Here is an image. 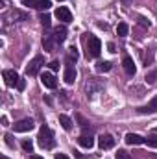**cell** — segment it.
<instances>
[{
  "label": "cell",
  "instance_id": "52a82bcc",
  "mask_svg": "<svg viewBox=\"0 0 157 159\" xmlns=\"http://www.w3.org/2000/svg\"><path fill=\"white\" fill-rule=\"evenodd\" d=\"M22 4H24V6H30V7H35V9H39V11H46V9H50V6H52L50 0H22Z\"/></svg>",
  "mask_w": 157,
  "mask_h": 159
},
{
  "label": "cell",
  "instance_id": "5bb4252c",
  "mask_svg": "<svg viewBox=\"0 0 157 159\" xmlns=\"http://www.w3.org/2000/svg\"><path fill=\"white\" fill-rule=\"evenodd\" d=\"M139 113H142V115H148V113H157V96H155V98H152L146 106L139 107Z\"/></svg>",
  "mask_w": 157,
  "mask_h": 159
},
{
  "label": "cell",
  "instance_id": "484cf974",
  "mask_svg": "<svg viewBox=\"0 0 157 159\" xmlns=\"http://www.w3.org/2000/svg\"><path fill=\"white\" fill-rule=\"evenodd\" d=\"M117 159H131V157H129V154H128L126 150H118L117 152Z\"/></svg>",
  "mask_w": 157,
  "mask_h": 159
},
{
  "label": "cell",
  "instance_id": "603a6c76",
  "mask_svg": "<svg viewBox=\"0 0 157 159\" xmlns=\"http://www.w3.org/2000/svg\"><path fill=\"white\" fill-rule=\"evenodd\" d=\"M144 144H148V146H152V148H157V137L155 135L146 137V139H144Z\"/></svg>",
  "mask_w": 157,
  "mask_h": 159
},
{
  "label": "cell",
  "instance_id": "7a4b0ae2",
  "mask_svg": "<svg viewBox=\"0 0 157 159\" xmlns=\"http://www.w3.org/2000/svg\"><path fill=\"white\" fill-rule=\"evenodd\" d=\"M85 56H87V59H92V57H98L100 56V52H102V43L100 39L96 37V35H91L89 34V37L85 39Z\"/></svg>",
  "mask_w": 157,
  "mask_h": 159
},
{
  "label": "cell",
  "instance_id": "1f68e13d",
  "mask_svg": "<svg viewBox=\"0 0 157 159\" xmlns=\"http://www.w3.org/2000/svg\"><path fill=\"white\" fill-rule=\"evenodd\" d=\"M17 87H19V89H20V91H22V89H24V87H26V83H24V80H20V81H19V85H17Z\"/></svg>",
  "mask_w": 157,
  "mask_h": 159
},
{
  "label": "cell",
  "instance_id": "ba28073f",
  "mask_svg": "<svg viewBox=\"0 0 157 159\" xmlns=\"http://www.w3.org/2000/svg\"><path fill=\"white\" fill-rule=\"evenodd\" d=\"M56 19L67 24V22H70V20H72V13H70V9H69V7L59 6V7L56 9Z\"/></svg>",
  "mask_w": 157,
  "mask_h": 159
},
{
  "label": "cell",
  "instance_id": "83f0119b",
  "mask_svg": "<svg viewBox=\"0 0 157 159\" xmlns=\"http://www.w3.org/2000/svg\"><path fill=\"white\" fill-rule=\"evenodd\" d=\"M139 24H141V26H144V28H150V24H152V22H150V20H146L144 17H139Z\"/></svg>",
  "mask_w": 157,
  "mask_h": 159
},
{
  "label": "cell",
  "instance_id": "f1b7e54d",
  "mask_svg": "<svg viewBox=\"0 0 157 159\" xmlns=\"http://www.w3.org/2000/svg\"><path fill=\"white\" fill-rule=\"evenodd\" d=\"M48 67H50V70H57V69H59V63H57V61H50Z\"/></svg>",
  "mask_w": 157,
  "mask_h": 159
},
{
  "label": "cell",
  "instance_id": "7402d4cb",
  "mask_svg": "<svg viewBox=\"0 0 157 159\" xmlns=\"http://www.w3.org/2000/svg\"><path fill=\"white\" fill-rule=\"evenodd\" d=\"M41 24H43L44 28H50V24H52V19H50V15L43 13V15H41Z\"/></svg>",
  "mask_w": 157,
  "mask_h": 159
},
{
  "label": "cell",
  "instance_id": "2e32d148",
  "mask_svg": "<svg viewBox=\"0 0 157 159\" xmlns=\"http://www.w3.org/2000/svg\"><path fill=\"white\" fill-rule=\"evenodd\" d=\"M78 143H79V146H83V148H92L94 146V139L91 135H85V133L78 139Z\"/></svg>",
  "mask_w": 157,
  "mask_h": 159
},
{
  "label": "cell",
  "instance_id": "d6986e66",
  "mask_svg": "<svg viewBox=\"0 0 157 159\" xmlns=\"http://www.w3.org/2000/svg\"><path fill=\"white\" fill-rule=\"evenodd\" d=\"M59 124H61V126H63V129H67V131H69V129H72V120L69 119L67 115H59Z\"/></svg>",
  "mask_w": 157,
  "mask_h": 159
},
{
  "label": "cell",
  "instance_id": "7c38bea8",
  "mask_svg": "<svg viewBox=\"0 0 157 159\" xmlns=\"http://www.w3.org/2000/svg\"><path fill=\"white\" fill-rule=\"evenodd\" d=\"M41 81H43V85L46 89H56L57 87V81L54 78V74H50V72H43L41 74Z\"/></svg>",
  "mask_w": 157,
  "mask_h": 159
},
{
  "label": "cell",
  "instance_id": "8992f818",
  "mask_svg": "<svg viewBox=\"0 0 157 159\" xmlns=\"http://www.w3.org/2000/svg\"><path fill=\"white\" fill-rule=\"evenodd\" d=\"M13 129H15L17 133H26V131H32V129H34V120H32V119L19 120V122H15V124H13Z\"/></svg>",
  "mask_w": 157,
  "mask_h": 159
},
{
  "label": "cell",
  "instance_id": "ffe728a7",
  "mask_svg": "<svg viewBox=\"0 0 157 159\" xmlns=\"http://www.w3.org/2000/svg\"><path fill=\"white\" fill-rule=\"evenodd\" d=\"M128 32H129V26L126 24V22H120L117 26V34H118V37H126L128 35Z\"/></svg>",
  "mask_w": 157,
  "mask_h": 159
},
{
  "label": "cell",
  "instance_id": "8fae6325",
  "mask_svg": "<svg viewBox=\"0 0 157 159\" xmlns=\"http://www.w3.org/2000/svg\"><path fill=\"white\" fill-rule=\"evenodd\" d=\"M122 67H124V70H126L128 76H135L137 67H135V63H133V59H131L129 56H124V59H122Z\"/></svg>",
  "mask_w": 157,
  "mask_h": 159
},
{
  "label": "cell",
  "instance_id": "4dcf8cb0",
  "mask_svg": "<svg viewBox=\"0 0 157 159\" xmlns=\"http://www.w3.org/2000/svg\"><path fill=\"white\" fill-rule=\"evenodd\" d=\"M144 61H146V65H150V63H152V52H148V54L144 56Z\"/></svg>",
  "mask_w": 157,
  "mask_h": 159
},
{
  "label": "cell",
  "instance_id": "8d00e7d4",
  "mask_svg": "<svg viewBox=\"0 0 157 159\" xmlns=\"http://www.w3.org/2000/svg\"><path fill=\"white\" fill-rule=\"evenodd\" d=\"M155 133H157V128H155Z\"/></svg>",
  "mask_w": 157,
  "mask_h": 159
},
{
  "label": "cell",
  "instance_id": "d4e9b609",
  "mask_svg": "<svg viewBox=\"0 0 157 159\" xmlns=\"http://www.w3.org/2000/svg\"><path fill=\"white\" fill-rule=\"evenodd\" d=\"M22 148H24L26 152H32V150H34V143H32V141H22Z\"/></svg>",
  "mask_w": 157,
  "mask_h": 159
},
{
  "label": "cell",
  "instance_id": "5b68a950",
  "mask_svg": "<svg viewBox=\"0 0 157 159\" xmlns=\"http://www.w3.org/2000/svg\"><path fill=\"white\" fill-rule=\"evenodd\" d=\"M43 65H44V59H43V56H35V57L30 61V65L26 67V74H28V76H37Z\"/></svg>",
  "mask_w": 157,
  "mask_h": 159
},
{
  "label": "cell",
  "instance_id": "e575fe53",
  "mask_svg": "<svg viewBox=\"0 0 157 159\" xmlns=\"http://www.w3.org/2000/svg\"><path fill=\"white\" fill-rule=\"evenodd\" d=\"M0 159H9V157H7V156H2V157H0Z\"/></svg>",
  "mask_w": 157,
  "mask_h": 159
},
{
  "label": "cell",
  "instance_id": "9a60e30c",
  "mask_svg": "<svg viewBox=\"0 0 157 159\" xmlns=\"http://www.w3.org/2000/svg\"><path fill=\"white\" fill-rule=\"evenodd\" d=\"M65 81L70 85V83H74V80H76V69L72 67V65H67V69H65Z\"/></svg>",
  "mask_w": 157,
  "mask_h": 159
},
{
  "label": "cell",
  "instance_id": "277c9868",
  "mask_svg": "<svg viewBox=\"0 0 157 159\" xmlns=\"http://www.w3.org/2000/svg\"><path fill=\"white\" fill-rule=\"evenodd\" d=\"M26 19H28V13L20 11V9H11V11H7V13L2 17L4 26H6L7 22H17V20H26Z\"/></svg>",
  "mask_w": 157,
  "mask_h": 159
},
{
  "label": "cell",
  "instance_id": "4316f807",
  "mask_svg": "<svg viewBox=\"0 0 157 159\" xmlns=\"http://www.w3.org/2000/svg\"><path fill=\"white\" fill-rule=\"evenodd\" d=\"M76 119L79 120V126H81V128H89V120H85L81 115H76Z\"/></svg>",
  "mask_w": 157,
  "mask_h": 159
},
{
  "label": "cell",
  "instance_id": "ac0fdd59",
  "mask_svg": "<svg viewBox=\"0 0 157 159\" xmlns=\"http://www.w3.org/2000/svg\"><path fill=\"white\" fill-rule=\"evenodd\" d=\"M126 143L128 144H142L144 143V137H141L137 133H128L126 135Z\"/></svg>",
  "mask_w": 157,
  "mask_h": 159
},
{
  "label": "cell",
  "instance_id": "d6a6232c",
  "mask_svg": "<svg viewBox=\"0 0 157 159\" xmlns=\"http://www.w3.org/2000/svg\"><path fill=\"white\" fill-rule=\"evenodd\" d=\"M56 159H69L65 154H56Z\"/></svg>",
  "mask_w": 157,
  "mask_h": 159
},
{
  "label": "cell",
  "instance_id": "d590c367",
  "mask_svg": "<svg viewBox=\"0 0 157 159\" xmlns=\"http://www.w3.org/2000/svg\"><path fill=\"white\" fill-rule=\"evenodd\" d=\"M124 4H129V0H124Z\"/></svg>",
  "mask_w": 157,
  "mask_h": 159
},
{
  "label": "cell",
  "instance_id": "4fadbf2b",
  "mask_svg": "<svg viewBox=\"0 0 157 159\" xmlns=\"http://www.w3.org/2000/svg\"><path fill=\"white\" fill-rule=\"evenodd\" d=\"M56 44H57V41L54 37V34H46V35L43 37V48H44L46 52H52V50L56 48Z\"/></svg>",
  "mask_w": 157,
  "mask_h": 159
},
{
  "label": "cell",
  "instance_id": "6da1fadb",
  "mask_svg": "<svg viewBox=\"0 0 157 159\" xmlns=\"http://www.w3.org/2000/svg\"><path fill=\"white\" fill-rule=\"evenodd\" d=\"M39 146L41 148H44V150H50V148H54L56 146V139H54V131L50 129V126H46V124H43V128L39 129Z\"/></svg>",
  "mask_w": 157,
  "mask_h": 159
},
{
  "label": "cell",
  "instance_id": "3957f363",
  "mask_svg": "<svg viewBox=\"0 0 157 159\" xmlns=\"http://www.w3.org/2000/svg\"><path fill=\"white\" fill-rule=\"evenodd\" d=\"M100 91H104V81H100L98 78H89L85 81V93H87V96H94Z\"/></svg>",
  "mask_w": 157,
  "mask_h": 159
},
{
  "label": "cell",
  "instance_id": "f546056e",
  "mask_svg": "<svg viewBox=\"0 0 157 159\" xmlns=\"http://www.w3.org/2000/svg\"><path fill=\"white\" fill-rule=\"evenodd\" d=\"M4 139H6V144H7L9 148H13V146H15V144H13V141H11V135H9V133H7V135H6Z\"/></svg>",
  "mask_w": 157,
  "mask_h": 159
},
{
  "label": "cell",
  "instance_id": "74e56055",
  "mask_svg": "<svg viewBox=\"0 0 157 159\" xmlns=\"http://www.w3.org/2000/svg\"><path fill=\"white\" fill-rule=\"evenodd\" d=\"M59 2H63V0H59Z\"/></svg>",
  "mask_w": 157,
  "mask_h": 159
},
{
  "label": "cell",
  "instance_id": "30bf717a",
  "mask_svg": "<svg viewBox=\"0 0 157 159\" xmlns=\"http://www.w3.org/2000/svg\"><path fill=\"white\" fill-rule=\"evenodd\" d=\"M2 76H4V80H6V85H9V87H15V85H19V81H20L19 74H17L15 70H9V69L4 70Z\"/></svg>",
  "mask_w": 157,
  "mask_h": 159
},
{
  "label": "cell",
  "instance_id": "9c48e42d",
  "mask_svg": "<svg viewBox=\"0 0 157 159\" xmlns=\"http://www.w3.org/2000/svg\"><path fill=\"white\" fill-rule=\"evenodd\" d=\"M98 146H100L102 150H111V148L115 146V139H113V135H109V133L100 135V137H98Z\"/></svg>",
  "mask_w": 157,
  "mask_h": 159
},
{
  "label": "cell",
  "instance_id": "e0dca14e",
  "mask_svg": "<svg viewBox=\"0 0 157 159\" xmlns=\"http://www.w3.org/2000/svg\"><path fill=\"white\" fill-rule=\"evenodd\" d=\"M54 37L57 43H63V41L67 39V28L65 26H57L56 30H54Z\"/></svg>",
  "mask_w": 157,
  "mask_h": 159
},
{
  "label": "cell",
  "instance_id": "cb8c5ba5",
  "mask_svg": "<svg viewBox=\"0 0 157 159\" xmlns=\"http://www.w3.org/2000/svg\"><path fill=\"white\" fill-rule=\"evenodd\" d=\"M146 81H148V83H155V81H157V69L146 74Z\"/></svg>",
  "mask_w": 157,
  "mask_h": 159
},
{
  "label": "cell",
  "instance_id": "836d02e7",
  "mask_svg": "<svg viewBox=\"0 0 157 159\" xmlns=\"http://www.w3.org/2000/svg\"><path fill=\"white\" fill-rule=\"evenodd\" d=\"M30 159H43L41 156H30Z\"/></svg>",
  "mask_w": 157,
  "mask_h": 159
},
{
  "label": "cell",
  "instance_id": "44dd1931",
  "mask_svg": "<svg viewBox=\"0 0 157 159\" xmlns=\"http://www.w3.org/2000/svg\"><path fill=\"white\" fill-rule=\"evenodd\" d=\"M96 70H98V72H109V70H111V63H109V61H100V63L96 65Z\"/></svg>",
  "mask_w": 157,
  "mask_h": 159
}]
</instances>
